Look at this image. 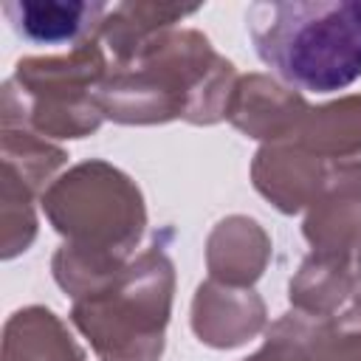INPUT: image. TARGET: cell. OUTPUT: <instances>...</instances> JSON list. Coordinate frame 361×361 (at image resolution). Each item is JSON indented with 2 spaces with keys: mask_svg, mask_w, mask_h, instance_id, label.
Instances as JSON below:
<instances>
[{
  "mask_svg": "<svg viewBox=\"0 0 361 361\" xmlns=\"http://www.w3.org/2000/svg\"><path fill=\"white\" fill-rule=\"evenodd\" d=\"M37 195L8 169L0 166V257L14 259L37 240Z\"/></svg>",
  "mask_w": 361,
  "mask_h": 361,
  "instance_id": "obj_17",
  "label": "cell"
},
{
  "mask_svg": "<svg viewBox=\"0 0 361 361\" xmlns=\"http://www.w3.org/2000/svg\"><path fill=\"white\" fill-rule=\"evenodd\" d=\"M355 274L350 251H310L288 282L290 310L313 319H333L353 302Z\"/></svg>",
  "mask_w": 361,
  "mask_h": 361,
  "instance_id": "obj_12",
  "label": "cell"
},
{
  "mask_svg": "<svg viewBox=\"0 0 361 361\" xmlns=\"http://www.w3.org/2000/svg\"><path fill=\"white\" fill-rule=\"evenodd\" d=\"M110 6L102 0H8L3 14L11 28L34 45H71L99 39Z\"/></svg>",
  "mask_w": 361,
  "mask_h": 361,
  "instance_id": "obj_10",
  "label": "cell"
},
{
  "mask_svg": "<svg viewBox=\"0 0 361 361\" xmlns=\"http://www.w3.org/2000/svg\"><path fill=\"white\" fill-rule=\"evenodd\" d=\"M310 361H361V310L316 319L310 336Z\"/></svg>",
  "mask_w": 361,
  "mask_h": 361,
  "instance_id": "obj_19",
  "label": "cell"
},
{
  "mask_svg": "<svg viewBox=\"0 0 361 361\" xmlns=\"http://www.w3.org/2000/svg\"><path fill=\"white\" fill-rule=\"evenodd\" d=\"M110 71L99 39L68 54L23 56L0 90V127H25L42 138H87L104 116L96 93Z\"/></svg>",
  "mask_w": 361,
  "mask_h": 361,
  "instance_id": "obj_5",
  "label": "cell"
},
{
  "mask_svg": "<svg viewBox=\"0 0 361 361\" xmlns=\"http://www.w3.org/2000/svg\"><path fill=\"white\" fill-rule=\"evenodd\" d=\"M307 110L310 104L305 102V96L285 82L268 73H245L234 82L226 121L243 135L271 144L288 138Z\"/></svg>",
  "mask_w": 361,
  "mask_h": 361,
  "instance_id": "obj_8",
  "label": "cell"
},
{
  "mask_svg": "<svg viewBox=\"0 0 361 361\" xmlns=\"http://www.w3.org/2000/svg\"><path fill=\"white\" fill-rule=\"evenodd\" d=\"M39 206L62 237L51 274L71 302L116 279L147 231L144 192L124 169L102 158L68 166L42 192Z\"/></svg>",
  "mask_w": 361,
  "mask_h": 361,
  "instance_id": "obj_1",
  "label": "cell"
},
{
  "mask_svg": "<svg viewBox=\"0 0 361 361\" xmlns=\"http://www.w3.org/2000/svg\"><path fill=\"white\" fill-rule=\"evenodd\" d=\"M313 316L299 310L282 313L276 322L265 327V338L257 353L243 361H310V336H313Z\"/></svg>",
  "mask_w": 361,
  "mask_h": 361,
  "instance_id": "obj_18",
  "label": "cell"
},
{
  "mask_svg": "<svg viewBox=\"0 0 361 361\" xmlns=\"http://www.w3.org/2000/svg\"><path fill=\"white\" fill-rule=\"evenodd\" d=\"M274 245L265 226L248 214H228L214 223L206 237V271L209 279L254 288L271 262Z\"/></svg>",
  "mask_w": 361,
  "mask_h": 361,
  "instance_id": "obj_11",
  "label": "cell"
},
{
  "mask_svg": "<svg viewBox=\"0 0 361 361\" xmlns=\"http://www.w3.org/2000/svg\"><path fill=\"white\" fill-rule=\"evenodd\" d=\"M245 25L257 56L293 90L333 93L361 79V0H259Z\"/></svg>",
  "mask_w": 361,
  "mask_h": 361,
  "instance_id": "obj_3",
  "label": "cell"
},
{
  "mask_svg": "<svg viewBox=\"0 0 361 361\" xmlns=\"http://www.w3.org/2000/svg\"><path fill=\"white\" fill-rule=\"evenodd\" d=\"M330 161L313 155L290 138L259 144L251 158L254 189L282 214L307 212L324 192Z\"/></svg>",
  "mask_w": 361,
  "mask_h": 361,
  "instance_id": "obj_6",
  "label": "cell"
},
{
  "mask_svg": "<svg viewBox=\"0 0 361 361\" xmlns=\"http://www.w3.org/2000/svg\"><path fill=\"white\" fill-rule=\"evenodd\" d=\"M237 68L197 28H172L127 62L113 65L96 102L104 118L127 127L186 121L209 127L226 118Z\"/></svg>",
  "mask_w": 361,
  "mask_h": 361,
  "instance_id": "obj_2",
  "label": "cell"
},
{
  "mask_svg": "<svg viewBox=\"0 0 361 361\" xmlns=\"http://www.w3.org/2000/svg\"><path fill=\"white\" fill-rule=\"evenodd\" d=\"M200 6H172V3H116L110 6L102 28L99 42L113 56V65L127 62L155 37L178 28L180 20L197 14Z\"/></svg>",
  "mask_w": 361,
  "mask_h": 361,
  "instance_id": "obj_14",
  "label": "cell"
},
{
  "mask_svg": "<svg viewBox=\"0 0 361 361\" xmlns=\"http://www.w3.org/2000/svg\"><path fill=\"white\" fill-rule=\"evenodd\" d=\"M0 361H87V355L51 307L28 305L6 319Z\"/></svg>",
  "mask_w": 361,
  "mask_h": 361,
  "instance_id": "obj_13",
  "label": "cell"
},
{
  "mask_svg": "<svg viewBox=\"0 0 361 361\" xmlns=\"http://www.w3.org/2000/svg\"><path fill=\"white\" fill-rule=\"evenodd\" d=\"M353 254V274H355V288H353V302L347 310H361V243L355 248H350Z\"/></svg>",
  "mask_w": 361,
  "mask_h": 361,
  "instance_id": "obj_20",
  "label": "cell"
},
{
  "mask_svg": "<svg viewBox=\"0 0 361 361\" xmlns=\"http://www.w3.org/2000/svg\"><path fill=\"white\" fill-rule=\"evenodd\" d=\"M172 299L175 262L155 240L104 288L73 299L68 319L99 361H161Z\"/></svg>",
  "mask_w": 361,
  "mask_h": 361,
  "instance_id": "obj_4",
  "label": "cell"
},
{
  "mask_svg": "<svg viewBox=\"0 0 361 361\" xmlns=\"http://www.w3.org/2000/svg\"><path fill=\"white\" fill-rule=\"evenodd\" d=\"M189 324L200 344L212 350H234L265 333L268 307L254 288H234L206 279L195 288Z\"/></svg>",
  "mask_w": 361,
  "mask_h": 361,
  "instance_id": "obj_7",
  "label": "cell"
},
{
  "mask_svg": "<svg viewBox=\"0 0 361 361\" xmlns=\"http://www.w3.org/2000/svg\"><path fill=\"white\" fill-rule=\"evenodd\" d=\"M324 161H341L361 152V93H347L316 104L288 135Z\"/></svg>",
  "mask_w": 361,
  "mask_h": 361,
  "instance_id": "obj_15",
  "label": "cell"
},
{
  "mask_svg": "<svg viewBox=\"0 0 361 361\" xmlns=\"http://www.w3.org/2000/svg\"><path fill=\"white\" fill-rule=\"evenodd\" d=\"M302 237L310 251H350L361 243V152L330 161L324 192L305 212Z\"/></svg>",
  "mask_w": 361,
  "mask_h": 361,
  "instance_id": "obj_9",
  "label": "cell"
},
{
  "mask_svg": "<svg viewBox=\"0 0 361 361\" xmlns=\"http://www.w3.org/2000/svg\"><path fill=\"white\" fill-rule=\"evenodd\" d=\"M68 152L54 141L25 130L0 127V166H8L37 197L62 175Z\"/></svg>",
  "mask_w": 361,
  "mask_h": 361,
  "instance_id": "obj_16",
  "label": "cell"
}]
</instances>
